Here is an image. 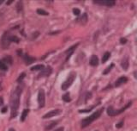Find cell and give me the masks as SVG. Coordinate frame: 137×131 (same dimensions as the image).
Wrapping results in <instances>:
<instances>
[{
    "label": "cell",
    "instance_id": "cell-1",
    "mask_svg": "<svg viewBox=\"0 0 137 131\" xmlns=\"http://www.w3.org/2000/svg\"><path fill=\"white\" fill-rule=\"evenodd\" d=\"M22 89L21 88V86H17L15 89L14 91L12 92L10 96V109H11V117H16L17 116V111H18L19 108V103H20V97L21 94Z\"/></svg>",
    "mask_w": 137,
    "mask_h": 131
},
{
    "label": "cell",
    "instance_id": "cell-2",
    "mask_svg": "<svg viewBox=\"0 0 137 131\" xmlns=\"http://www.w3.org/2000/svg\"><path fill=\"white\" fill-rule=\"evenodd\" d=\"M103 110H104V109H100V110H97L96 112L93 113V114L90 116V117L85 118V119H83L82 121V128H86L87 126H88L89 124H91V123L95 121L97 119V118H99L100 117V115H101V113L103 112Z\"/></svg>",
    "mask_w": 137,
    "mask_h": 131
},
{
    "label": "cell",
    "instance_id": "cell-3",
    "mask_svg": "<svg viewBox=\"0 0 137 131\" xmlns=\"http://www.w3.org/2000/svg\"><path fill=\"white\" fill-rule=\"evenodd\" d=\"M75 77H76V74H75V73H74V72H72V73L68 75L67 80H66L63 83V85H61V89H62L63 91H66L68 87H70L73 82H74Z\"/></svg>",
    "mask_w": 137,
    "mask_h": 131
},
{
    "label": "cell",
    "instance_id": "cell-4",
    "mask_svg": "<svg viewBox=\"0 0 137 131\" xmlns=\"http://www.w3.org/2000/svg\"><path fill=\"white\" fill-rule=\"evenodd\" d=\"M131 104H132V102H129V103H127L126 106H124L123 108H122L121 110H116L113 107H112V106H110V107L107 109V114H108L109 116H111V117L119 115V114H121V113H123L125 110H127L129 106H131Z\"/></svg>",
    "mask_w": 137,
    "mask_h": 131
},
{
    "label": "cell",
    "instance_id": "cell-5",
    "mask_svg": "<svg viewBox=\"0 0 137 131\" xmlns=\"http://www.w3.org/2000/svg\"><path fill=\"white\" fill-rule=\"evenodd\" d=\"M10 36L11 34L9 33V32H5L3 36H2L1 38V45H2V48H3L4 49H6L8 48L9 45H10Z\"/></svg>",
    "mask_w": 137,
    "mask_h": 131
},
{
    "label": "cell",
    "instance_id": "cell-6",
    "mask_svg": "<svg viewBox=\"0 0 137 131\" xmlns=\"http://www.w3.org/2000/svg\"><path fill=\"white\" fill-rule=\"evenodd\" d=\"M38 103L40 108H43L45 106V91L43 89H40L39 91V94H38Z\"/></svg>",
    "mask_w": 137,
    "mask_h": 131
},
{
    "label": "cell",
    "instance_id": "cell-7",
    "mask_svg": "<svg viewBox=\"0 0 137 131\" xmlns=\"http://www.w3.org/2000/svg\"><path fill=\"white\" fill-rule=\"evenodd\" d=\"M94 3L96 4H99V5L113 6L116 4V1H113V0H94Z\"/></svg>",
    "mask_w": 137,
    "mask_h": 131
},
{
    "label": "cell",
    "instance_id": "cell-8",
    "mask_svg": "<svg viewBox=\"0 0 137 131\" xmlns=\"http://www.w3.org/2000/svg\"><path fill=\"white\" fill-rule=\"evenodd\" d=\"M51 73H52V69L50 66H48V67H45L41 70L40 73L39 74V77H48L51 75Z\"/></svg>",
    "mask_w": 137,
    "mask_h": 131
},
{
    "label": "cell",
    "instance_id": "cell-9",
    "mask_svg": "<svg viewBox=\"0 0 137 131\" xmlns=\"http://www.w3.org/2000/svg\"><path fill=\"white\" fill-rule=\"evenodd\" d=\"M61 112H62V110H51V111H50V112L46 113L45 115H44L43 118H44V119H46V118L53 117H55V116H58V115L61 114Z\"/></svg>",
    "mask_w": 137,
    "mask_h": 131
},
{
    "label": "cell",
    "instance_id": "cell-10",
    "mask_svg": "<svg viewBox=\"0 0 137 131\" xmlns=\"http://www.w3.org/2000/svg\"><path fill=\"white\" fill-rule=\"evenodd\" d=\"M127 81H128V78L125 77V76L120 77L118 80L116 81V83H115V86H116V87H119L120 85H123V84H125Z\"/></svg>",
    "mask_w": 137,
    "mask_h": 131
},
{
    "label": "cell",
    "instance_id": "cell-11",
    "mask_svg": "<svg viewBox=\"0 0 137 131\" xmlns=\"http://www.w3.org/2000/svg\"><path fill=\"white\" fill-rule=\"evenodd\" d=\"M23 60L27 65H30V64L33 63L34 61H35V58L31 57V56H29L28 54H25V55L23 56Z\"/></svg>",
    "mask_w": 137,
    "mask_h": 131
},
{
    "label": "cell",
    "instance_id": "cell-12",
    "mask_svg": "<svg viewBox=\"0 0 137 131\" xmlns=\"http://www.w3.org/2000/svg\"><path fill=\"white\" fill-rule=\"evenodd\" d=\"M78 45H79V43H76V44H75L74 46H72L71 48H70L68 49L67 51L65 52L66 54H67V57H66V60H68V58L70 57V55L73 54V52H74V50H75V48H76L77 47H78Z\"/></svg>",
    "mask_w": 137,
    "mask_h": 131
},
{
    "label": "cell",
    "instance_id": "cell-13",
    "mask_svg": "<svg viewBox=\"0 0 137 131\" xmlns=\"http://www.w3.org/2000/svg\"><path fill=\"white\" fill-rule=\"evenodd\" d=\"M89 63H90V65L93 66H98V64H99V59H98L96 55H93L91 59H90Z\"/></svg>",
    "mask_w": 137,
    "mask_h": 131
},
{
    "label": "cell",
    "instance_id": "cell-14",
    "mask_svg": "<svg viewBox=\"0 0 137 131\" xmlns=\"http://www.w3.org/2000/svg\"><path fill=\"white\" fill-rule=\"evenodd\" d=\"M122 67L123 68V70H127L128 69V67H129V59L128 58H124L123 60V61H122Z\"/></svg>",
    "mask_w": 137,
    "mask_h": 131
},
{
    "label": "cell",
    "instance_id": "cell-15",
    "mask_svg": "<svg viewBox=\"0 0 137 131\" xmlns=\"http://www.w3.org/2000/svg\"><path fill=\"white\" fill-rule=\"evenodd\" d=\"M28 113H29L28 109H25V110L22 111V113H21V122H24V121H25L26 117H28Z\"/></svg>",
    "mask_w": 137,
    "mask_h": 131
},
{
    "label": "cell",
    "instance_id": "cell-16",
    "mask_svg": "<svg viewBox=\"0 0 137 131\" xmlns=\"http://www.w3.org/2000/svg\"><path fill=\"white\" fill-rule=\"evenodd\" d=\"M2 60H3V62L5 63L7 66L11 65L12 64V57L11 56H5V57H4Z\"/></svg>",
    "mask_w": 137,
    "mask_h": 131
},
{
    "label": "cell",
    "instance_id": "cell-17",
    "mask_svg": "<svg viewBox=\"0 0 137 131\" xmlns=\"http://www.w3.org/2000/svg\"><path fill=\"white\" fill-rule=\"evenodd\" d=\"M110 57H111V54L109 52H106V54L103 55V58H102V63H106L107 60H109Z\"/></svg>",
    "mask_w": 137,
    "mask_h": 131
},
{
    "label": "cell",
    "instance_id": "cell-18",
    "mask_svg": "<svg viewBox=\"0 0 137 131\" xmlns=\"http://www.w3.org/2000/svg\"><path fill=\"white\" fill-rule=\"evenodd\" d=\"M44 68H45L44 65H37V66H34L33 67H31V70L32 71H41Z\"/></svg>",
    "mask_w": 137,
    "mask_h": 131
},
{
    "label": "cell",
    "instance_id": "cell-19",
    "mask_svg": "<svg viewBox=\"0 0 137 131\" xmlns=\"http://www.w3.org/2000/svg\"><path fill=\"white\" fill-rule=\"evenodd\" d=\"M0 69H1V70H3V71H7V70H8V66H7L5 63H4L2 60H0Z\"/></svg>",
    "mask_w": 137,
    "mask_h": 131
},
{
    "label": "cell",
    "instance_id": "cell-20",
    "mask_svg": "<svg viewBox=\"0 0 137 131\" xmlns=\"http://www.w3.org/2000/svg\"><path fill=\"white\" fill-rule=\"evenodd\" d=\"M114 67V64L113 63H111V65H110V66H108V67H107L106 70L104 71V73H103V74H105V75H106V74H108L111 71V69Z\"/></svg>",
    "mask_w": 137,
    "mask_h": 131
},
{
    "label": "cell",
    "instance_id": "cell-21",
    "mask_svg": "<svg viewBox=\"0 0 137 131\" xmlns=\"http://www.w3.org/2000/svg\"><path fill=\"white\" fill-rule=\"evenodd\" d=\"M22 9H23L22 2L19 1L18 3H17V4H16V11H17V12H21V11H22Z\"/></svg>",
    "mask_w": 137,
    "mask_h": 131
},
{
    "label": "cell",
    "instance_id": "cell-22",
    "mask_svg": "<svg viewBox=\"0 0 137 131\" xmlns=\"http://www.w3.org/2000/svg\"><path fill=\"white\" fill-rule=\"evenodd\" d=\"M37 13L39 15H41V16H48L49 13L46 12L45 10H42V9H38L37 10Z\"/></svg>",
    "mask_w": 137,
    "mask_h": 131
},
{
    "label": "cell",
    "instance_id": "cell-23",
    "mask_svg": "<svg viewBox=\"0 0 137 131\" xmlns=\"http://www.w3.org/2000/svg\"><path fill=\"white\" fill-rule=\"evenodd\" d=\"M63 99L64 100V102H67V103L71 101V98H70V94H68V93H66V94H64L63 96Z\"/></svg>",
    "mask_w": 137,
    "mask_h": 131
},
{
    "label": "cell",
    "instance_id": "cell-24",
    "mask_svg": "<svg viewBox=\"0 0 137 131\" xmlns=\"http://www.w3.org/2000/svg\"><path fill=\"white\" fill-rule=\"evenodd\" d=\"M58 122H53L52 123H51V124H50V125H48V126H47V127H46V128H45V129H46V130H51V128H54V127H55V126L58 124Z\"/></svg>",
    "mask_w": 137,
    "mask_h": 131
},
{
    "label": "cell",
    "instance_id": "cell-25",
    "mask_svg": "<svg viewBox=\"0 0 137 131\" xmlns=\"http://www.w3.org/2000/svg\"><path fill=\"white\" fill-rule=\"evenodd\" d=\"M10 41H11V42H12V41H14V42L18 43L19 42V38L17 36H10Z\"/></svg>",
    "mask_w": 137,
    "mask_h": 131
},
{
    "label": "cell",
    "instance_id": "cell-26",
    "mask_svg": "<svg viewBox=\"0 0 137 131\" xmlns=\"http://www.w3.org/2000/svg\"><path fill=\"white\" fill-rule=\"evenodd\" d=\"M25 76H26V73H21L20 76H19V78H17V82L18 83H20V82H21V81L23 80V78H25Z\"/></svg>",
    "mask_w": 137,
    "mask_h": 131
},
{
    "label": "cell",
    "instance_id": "cell-27",
    "mask_svg": "<svg viewBox=\"0 0 137 131\" xmlns=\"http://www.w3.org/2000/svg\"><path fill=\"white\" fill-rule=\"evenodd\" d=\"M73 13H74L75 16H79L81 13V11L78 8H75V9H73Z\"/></svg>",
    "mask_w": 137,
    "mask_h": 131
},
{
    "label": "cell",
    "instance_id": "cell-28",
    "mask_svg": "<svg viewBox=\"0 0 137 131\" xmlns=\"http://www.w3.org/2000/svg\"><path fill=\"white\" fill-rule=\"evenodd\" d=\"M123 125V121H121V122H120L119 123H117V124L116 125V127L119 128H121Z\"/></svg>",
    "mask_w": 137,
    "mask_h": 131
},
{
    "label": "cell",
    "instance_id": "cell-29",
    "mask_svg": "<svg viewBox=\"0 0 137 131\" xmlns=\"http://www.w3.org/2000/svg\"><path fill=\"white\" fill-rule=\"evenodd\" d=\"M120 42H121L122 44H125L127 42V40L125 38H121L120 39Z\"/></svg>",
    "mask_w": 137,
    "mask_h": 131
},
{
    "label": "cell",
    "instance_id": "cell-30",
    "mask_svg": "<svg viewBox=\"0 0 137 131\" xmlns=\"http://www.w3.org/2000/svg\"><path fill=\"white\" fill-rule=\"evenodd\" d=\"M3 104H4V99H3V98H2V97H0V107H1Z\"/></svg>",
    "mask_w": 137,
    "mask_h": 131
},
{
    "label": "cell",
    "instance_id": "cell-31",
    "mask_svg": "<svg viewBox=\"0 0 137 131\" xmlns=\"http://www.w3.org/2000/svg\"><path fill=\"white\" fill-rule=\"evenodd\" d=\"M7 110H8V108H7V107H4L3 109H2V113H5L6 112V111H7Z\"/></svg>",
    "mask_w": 137,
    "mask_h": 131
},
{
    "label": "cell",
    "instance_id": "cell-32",
    "mask_svg": "<svg viewBox=\"0 0 137 131\" xmlns=\"http://www.w3.org/2000/svg\"><path fill=\"white\" fill-rule=\"evenodd\" d=\"M55 131H63V128H59L58 129H56Z\"/></svg>",
    "mask_w": 137,
    "mask_h": 131
},
{
    "label": "cell",
    "instance_id": "cell-33",
    "mask_svg": "<svg viewBox=\"0 0 137 131\" xmlns=\"http://www.w3.org/2000/svg\"><path fill=\"white\" fill-rule=\"evenodd\" d=\"M13 0H10V1H8V2H7V4H8V5H9V4H10L11 3H13Z\"/></svg>",
    "mask_w": 137,
    "mask_h": 131
},
{
    "label": "cell",
    "instance_id": "cell-34",
    "mask_svg": "<svg viewBox=\"0 0 137 131\" xmlns=\"http://www.w3.org/2000/svg\"><path fill=\"white\" fill-rule=\"evenodd\" d=\"M3 3H4V0H0V5H1Z\"/></svg>",
    "mask_w": 137,
    "mask_h": 131
},
{
    "label": "cell",
    "instance_id": "cell-35",
    "mask_svg": "<svg viewBox=\"0 0 137 131\" xmlns=\"http://www.w3.org/2000/svg\"><path fill=\"white\" fill-rule=\"evenodd\" d=\"M9 131H16V130H15L14 128H9Z\"/></svg>",
    "mask_w": 137,
    "mask_h": 131
},
{
    "label": "cell",
    "instance_id": "cell-36",
    "mask_svg": "<svg viewBox=\"0 0 137 131\" xmlns=\"http://www.w3.org/2000/svg\"><path fill=\"white\" fill-rule=\"evenodd\" d=\"M2 90V85H1V83H0V91Z\"/></svg>",
    "mask_w": 137,
    "mask_h": 131
}]
</instances>
